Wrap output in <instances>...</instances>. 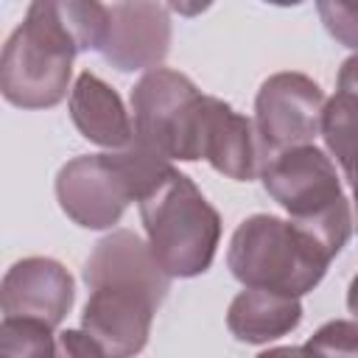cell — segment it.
<instances>
[{"mask_svg": "<svg viewBox=\"0 0 358 358\" xmlns=\"http://www.w3.org/2000/svg\"><path fill=\"white\" fill-rule=\"evenodd\" d=\"M109 8L87 0H36L0 56V92L20 109H50L67 98L73 59L101 50Z\"/></svg>", "mask_w": 358, "mask_h": 358, "instance_id": "cell-1", "label": "cell"}, {"mask_svg": "<svg viewBox=\"0 0 358 358\" xmlns=\"http://www.w3.org/2000/svg\"><path fill=\"white\" fill-rule=\"evenodd\" d=\"M173 165L140 145L123 151L81 154L56 173V199L62 213L84 229H112L131 201H140Z\"/></svg>", "mask_w": 358, "mask_h": 358, "instance_id": "cell-2", "label": "cell"}, {"mask_svg": "<svg viewBox=\"0 0 358 358\" xmlns=\"http://www.w3.org/2000/svg\"><path fill=\"white\" fill-rule=\"evenodd\" d=\"M260 182L291 215L288 221L308 232L330 257L347 246L355 221L336 165L322 148L296 145L266 157L260 165Z\"/></svg>", "mask_w": 358, "mask_h": 358, "instance_id": "cell-3", "label": "cell"}, {"mask_svg": "<svg viewBox=\"0 0 358 358\" xmlns=\"http://www.w3.org/2000/svg\"><path fill=\"white\" fill-rule=\"evenodd\" d=\"M137 207L148 246L171 280H190L213 266L221 241V215L190 176L171 168Z\"/></svg>", "mask_w": 358, "mask_h": 358, "instance_id": "cell-4", "label": "cell"}, {"mask_svg": "<svg viewBox=\"0 0 358 358\" xmlns=\"http://www.w3.org/2000/svg\"><path fill=\"white\" fill-rule=\"evenodd\" d=\"M330 255L299 227L268 213L249 215L232 232L227 266L243 288L285 296L313 291L327 274Z\"/></svg>", "mask_w": 358, "mask_h": 358, "instance_id": "cell-5", "label": "cell"}, {"mask_svg": "<svg viewBox=\"0 0 358 358\" xmlns=\"http://www.w3.org/2000/svg\"><path fill=\"white\" fill-rule=\"evenodd\" d=\"M201 90L179 70H148L131 87L134 140L148 151L179 162H196V123Z\"/></svg>", "mask_w": 358, "mask_h": 358, "instance_id": "cell-6", "label": "cell"}, {"mask_svg": "<svg viewBox=\"0 0 358 358\" xmlns=\"http://www.w3.org/2000/svg\"><path fill=\"white\" fill-rule=\"evenodd\" d=\"M324 103L322 87L310 76L291 70L268 76L255 98V131L263 159L296 145H310L322 131Z\"/></svg>", "mask_w": 358, "mask_h": 358, "instance_id": "cell-7", "label": "cell"}, {"mask_svg": "<svg viewBox=\"0 0 358 358\" xmlns=\"http://www.w3.org/2000/svg\"><path fill=\"white\" fill-rule=\"evenodd\" d=\"M159 305V299L140 288H90V299L81 310V330L101 344L106 358H134L148 344L151 322Z\"/></svg>", "mask_w": 358, "mask_h": 358, "instance_id": "cell-8", "label": "cell"}, {"mask_svg": "<svg viewBox=\"0 0 358 358\" xmlns=\"http://www.w3.org/2000/svg\"><path fill=\"white\" fill-rule=\"evenodd\" d=\"M101 56L120 73L157 70L171 50V17L162 3H112Z\"/></svg>", "mask_w": 358, "mask_h": 358, "instance_id": "cell-9", "label": "cell"}, {"mask_svg": "<svg viewBox=\"0 0 358 358\" xmlns=\"http://www.w3.org/2000/svg\"><path fill=\"white\" fill-rule=\"evenodd\" d=\"M196 159H207L218 173L235 182L257 179L263 151L255 123L238 115L227 101L204 95L196 123Z\"/></svg>", "mask_w": 358, "mask_h": 358, "instance_id": "cell-10", "label": "cell"}, {"mask_svg": "<svg viewBox=\"0 0 358 358\" xmlns=\"http://www.w3.org/2000/svg\"><path fill=\"white\" fill-rule=\"evenodd\" d=\"M76 302L73 274L53 257H22L0 282L3 316L36 319L50 327L62 324Z\"/></svg>", "mask_w": 358, "mask_h": 358, "instance_id": "cell-11", "label": "cell"}, {"mask_svg": "<svg viewBox=\"0 0 358 358\" xmlns=\"http://www.w3.org/2000/svg\"><path fill=\"white\" fill-rule=\"evenodd\" d=\"M84 282L87 288H101V285L140 288L159 302H165L171 291V277L157 263L148 241H143L131 229H112L92 246L84 263Z\"/></svg>", "mask_w": 358, "mask_h": 358, "instance_id": "cell-12", "label": "cell"}, {"mask_svg": "<svg viewBox=\"0 0 358 358\" xmlns=\"http://www.w3.org/2000/svg\"><path fill=\"white\" fill-rule=\"evenodd\" d=\"M70 120L78 134L101 148L123 151L134 143V123L120 95L95 73H78L70 90Z\"/></svg>", "mask_w": 358, "mask_h": 358, "instance_id": "cell-13", "label": "cell"}, {"mask_svg": "<svg viewBox=\"0 0 358 358\" xmlns=\"http://www.w3.org/2000/svg\"><path fill=\"white\" fill-rule=\"evenodd\" d=\"M299 322V296H285L263 288H243L227 310V327L243 344H268L296 330Z\"/></svg>", "mask_w": 358, "mask_h": 358, "instance_id": "cell-14", "label": "cell"}, {"mask_svg": "<svg viewBox=\"0 0 358 358\" xmlns=\"http://www.w3.org/2000/svg\"><path fill=\"white\" fill-rule=\"evenodd\" d=\"M322 137L350 185H358V95L336 90L322 112Z\"/></svg>", "mask_w": 358, "mask_h": 358, "instance_id": "cell-15", "label": "cell"}, {"mask_svg": "<svg viewBox=\"0 0 358 358\" xmlns=\"http://www.w3.org/2000/svg\"><path fill=\"white\" fill-rule=\"evenodd\" d=\"M53 327L36 319L3 316L0 322V358H56Z\"/></svg>", "mask_w": 358, "mask_h": 358, "instance_id": "cell-16", "label": "cell"}, {"mask_svg": "<svg viewBox=\"0 0 358 358\" xmlns=\"http://www.w3.org/2000/svg\"><path fill=\"white\" fill-rule=\"evenodd\" d=\"M305 344L319 350L327 358H358V322L355 319L352 322H344V319L327 322Z\"/></svg>", "mask_w": 358, "mask_h": 358, "instance_id": "cell-17", "label": "cell"}, {"mask_svg": "<svg viewBox=\"0 0 358 358\" xmlns=\"http://www.w3.org/2000/svg\"><path fill=\"white\" fill-rule=\"evenodd\" d=\"M316 11L324 22V31L344 48L358 50V3L347 0H319Z\"/></svg>", "mask_w": 358, "mask_h": 358, "instance_id": "cell-18", "label": "cell"}, {"mask_svg": "<svg viewBox=\"0 0 358 358\" xmlns=\"http://www.w3.org/2000/svg\"><path fill=\"white\" fill-rule=\"evenodd\" d=\"M56 358H106V352L90 333L62 330L56 336Z\"/></svg>", "mask_w": 358, "mask_h": 358, "instance_id": "cell-19", "label": "cell"}, {"mask_svg": "<svg viewBox=\"0 0 358 358\" xmlns=\"http://www.w3.org/2000/svg\"><path fill=\"white\" fill-rule=\"evenodd\" d=\"M257 358H327V355L302 344V347H271V350H263Z\"/></svg>", "mask_w": 358, "mask_h": 358, "instance_id": "cell-20", "label": "cell"}, {"mask_svg": "<svg viewBox=\"0 0 358 358\" xmlns=\"http://www.w3.org/2000/svg\"><path fill=\"white\" fill-rule=\"evenodd\" d=\"M338 90L358 95V53L350 56V59H344V64L338 70Z\"/></svg>", "mask_w": 358, "mask_h": 358, "instance_id": "cell-21", "label": "cell"}, {"mask_svg": "<svg viewBox=\"0 0 358 358\" xmlns=\"http://www.w3.org/2000/svg\"><path fill=\"white\" fill-rule=\"evenodd\" d=\"M347 308H350L352 319L358 322V274L350 280V288H347Z\"/></svg>", "mask_w": 358, "mask_h": 358, "instance_id": "cell-22", "label": "cell"}, {"mask_svg": "<svg viewBox=\"0 0 358 358\" xmlns=\"http://www.w3.org/2000/svg\"><path fill=\"white\" fill-rule=\"evenodd\" d=\"M352 193H355V213H358V185L352 187ZM355 229H358V215H355Z\"/></svg>", "mask_w": 358, "mask_h": 358, "instance_id": "cell-23", "label": "cell"}]
</instances>
